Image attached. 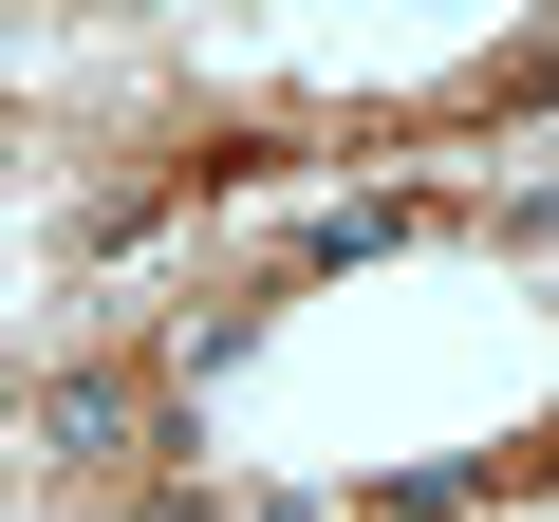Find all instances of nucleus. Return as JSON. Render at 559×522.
<instances>
[{"label": "nucleus", "mask_w": 559, "mask_h": 522, "mask_svg": "<svg viewBox=\"0 0 559 522\" xmlns=\"http://www.w3.org/2000/svg\"><path fill=\"white\" fill-rule=\"evenodd\" d=\"M242 522H318V503H242Z\"/></svg>", "instance_id": "f257e3e1"}]
</instances>
